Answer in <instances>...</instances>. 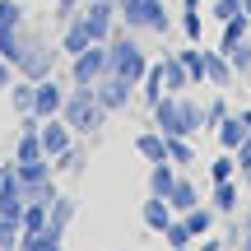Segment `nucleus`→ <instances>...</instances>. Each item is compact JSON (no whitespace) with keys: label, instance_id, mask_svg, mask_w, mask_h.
I'll list each match as a JSON object with an SVG mask.
<instances>
[{"label":"nucleus","instance_id":"obj_1","mask_svg":"<svg viewBox=\"0 0 251 251\" xmlns=\"http://www.w3.org/2000/svg\"><path fill=\"white\" fill-rule=\"evenodd\" d=\"M149 126L163 130V135H186V140H196V135L205 130V102L191 98V89L186 93H163L149 107Z\"/></svg>","mask_w":251,"mask_h":251},{"label":"nucleus","instance_id":"obj_2","mask_svg":"<svg viewBox=\"0 0 251 251\" xmlns=\"http://www.w3.org/2000/svg\"><path fill=\"white\" fill-rule=\"evenodd\" d=\"M61 121L70 126L79 140H98L102 126H107V107L98 102L93 84H70L65 89V107H61Z\"/></svg>","mask_w":251,"mask_h":251},{"label":"nucleus","instance_id":"obj_3","mask_svg":"<svg viewBox=\"0 0 251 251\" xmlns=\"http://www.w3.org/2000/svg\"><path fill=\"white\" fill-rule=\"evenodd\" d=\"M117 24L130 28V33L168 37L172 33V9L163 0H117Z\"/></svg>","mask_w":251,"mask_h":251},{"label":"nucleus","instance_id":"obj_4","mask_svg":"<svg viewBox=\"0 0 251 251\" xmlns=\"http://www.w3.org/2000/svg\"><path fill=\"white\" fill-rule=\"evenodd\" d=\"M56 65H61V47L47 42L33 24H24V56H19V75L37 84V79H47V75H56Z\"/></svg>","mask_w":251,"mask_h":251},{"label":"nucleus","instance_id":"obj_5","mask_svg":"<svg viewBox=\"0 0 251 251\" xmlns=\"http://www.w3.org/2000/svg\"><path fill=\"white\" fill-rule=\"evenodd\" d=\"M107 75V42H89L79 56H70V84H98Z\"/></svg>","mask_w":251,"mask_h":251},{"label":"nucleus","instance_id":"obj_6","mask_svg":"<svg viewBox=\"0 0 251 251\" xmlns=\"http://www.w3.org/2000/svg\"><path fill=\"white\" fill-rule=\"evenodd\" d=\"M93 93H98V102L107 107V117H117V112H126V107H130L135 98H140V89H135L130 79H121V75H112V70L102 75L98 84H93Z\"/></svg>","mask_w":251,"mask_h":251},{"label":"nucleus","instance_id":"obj_7","mask_svg":"<svg viewBox=\"0 0 251 251\" xmlns=\"http://www.w3.org/2000/svg\"><path fill=\"white\" fill-rule=\"evenodd\" d=\"M79 19H84V28H89L93 42H107V37L117 33V5H112V0H84Z\"/></svg>","mask_w":251,"mask_h":251},{"label":"nucleus","instance_id":"obj_8","mask_svg":"<svg viewBox=\"0 0 251 251\" xmlns=\"http://www.w3.org/2000/svg\"><path fill=\"white\" fill-rule=\"evenodd\" d=\"M65 107V84L56 79V75H47V79H37V93H33V117H61Z\"/></svg>","mask_w":251,"mask_h":251},{"label":"nucleus","instance_id":"obj_9","mask_svg":"<svg viewBox=\"0 0 251 251\" xmlns=\"http://www.w3.org/2000/svg\"><path fill=\"white\" fill-rule=\"evenodd\" d=\"M209 205H214L219 219H237V209H242V181H237V177L209 181Z\"/></svg>","mask_w":251,"mask_h":251},{"label":"nucleus","instance_id":"obj_10","mask_svg":"<svg viewBox=\"0 0 251 251\" xmlns=\"http://www.w3.org/2000/svg\"><path fill=\"white\" fill-rule=\"evenodd\" d=\"M205 84L209 89H224V93L237 84V70H233V61H228V51H219V47L209 51L205 47Z\"/></svg>","mask_w":251,"mask_h":251},{"label":"nucleus","instance_id":"obj_11","mask_svg":"<svg viewBox=\"0 0 251 251\" xmlns=\"http://www.w3.org/2000/svg\"><path fill=\"white\" fill-rule=\"evenodd\" d=\"M37 135H42V153H47V158H56L61 149H70V144L79 140V135H75V130H70V126H65L61 117H47Z\"/></svg>","mask_w":251,"mask_h":251},{"label":"nucleus","instance_id":"obj_12","mask_svg":"<svg viewBox=\"0 0 251 251\" xmlns=\"http://www.w3.org/2000/svg\"><path fill=\"white\" fill-rule=\"evenodd\" d=\"M172 219H177V214H172L168 196H144V205H140V224H144V233H163Z\"/></svg>","mask_w":251,"mask_h":251},{"label":"nucleus","instance_id":"obj_13","mask_svg":"<svg viewBox=\"0 0 251 251\" xmlns=\"http://www.w3.org/2000/svg\"><path fill=\"white\" fill-rule=\"evenodd\" d=\"M75 214H79V200H75V196H65V191H56V200L47 205V228L65 237V228L75 224Z\"/></svg>","mask_w":251,"mask_h":251},{"label":"nucleus","instance_id":"obj_14","mask_svg":"<svg viewBox=\"0 0 251 251\" xmlns=\"http://www.w3.org/2000/svg\"><path fill=\"white\" fill-rule=\"evenodd\" d=\"M51 168H56V177H84V168H89V144L75 140L70 149H61L51 158Z\"/></svg>","mask_w":251,"mask_h":251},{"label":"nucleus","instance_id":"obj_15","mask_svg":"<svg viewBox=\"0 0 251 251\" xmlns=\"http://www.w3.org/2000/svg\"><path fill=\"white\" fill-rule=\"evenodd\" d=\"M200 186L186 177V172H177V181H172V191H168V205H172V214H186V209H196L200 205Z\"/></svg>","mask_w":251,"mask_h":251},{"label":"nucleus","instance_id":"obj_16","mask_svg":"<svg viewBox=\"0 0 251 251\" xmlns=\"http://www.w3.org/2000/svg\"><path fill=\"white\" fill-rule=\"evenodd\" d=\"M135 153H140L144 163H163L168 158V135L153 130V126H144V130L135 135Z\"/></svg>","mask_w":251,"mask_h":251},{"label":"nucleus","instance_id":"obj_17","mask_svg":"<svg viewBox=\"0 0 251 251\" xmlns=\"http://www.w3.org/2000/svg\"><path fill=\"white\" fill-rule=\"evenodd\" d=\"M89 42H93V37H89V28H84V19L75 14L70 24L61 28V42H56V47H61V56H65V61H70V56H79V51H84V47H89Z\"/></svg>","mask_w":251,"mask_h":251},{"label":"nucleus","instance_id":"obj_18","mask_svg":"<svg viewBox=\"0 0 251 251\" xmlns=\"http://www.w3.org/2000/svg\"><path fill=\"white\" fill-rule=\"evenodd\" d=\"M214 140H219V149H228V153H233L237 144L247 140V121L237 117V112H228V117H224V121L214 126Z\"/></svg>","mask_w":251,"mask_h":251},{"label":"nucleus","instance_id":"obj_19","mask_svg":"<svg viewBox=\"0 0 251 251\" xmlns=\"http://www.w3.org/2000/svg\"><path fill=\"white\" fill-rule=\"evenodd\" d=\"M163 89H168V93H186L191 89V75H186V65H181L177 51L163 56Z\"/></svg>","mask_w":251,"mask_h":251},{"label":"nucleus","instance_id":"obj_20","mask_svg":"<svg viewBox=\"0 0 251 251\" xmlns=\"http://www.w3.org/2000/svg\"><path fill=\"white\" fill-rule=\"evenodd\" d=\"M181 224L191 228V237H205V233H214L219 214H214V205H209V200H200L196 209H186V214H181Z\"/></svg>","mask_w":251,"mask_h":251},{"label":"nucleus","instance_id":"obj_21","mask_svg":"<svg viewBox=\"0 0 251 251\" xmlns=\"http://www.w3.org/2000/svg\"><path fill=\"white\" fill-rule=\"evenodd\" d=\"M163 93H168V89H163V56H158V61H149V70H144V79H140V102L153 107Z\"/></svg>","mask_w":251,"mask_h":251},{"label":"nucleus","instance_id":"obj_22","mask_svg":"<svg viewBox=\"0 0 251 251\" xmlns=\"http://www.w3.org/2000/svg\"><path fill=\"white\" fill-rule=\"evenodd\" d=\"M177 56H181V65H186V75H191V89H205V47L186 42Z\"/></svg>","mask_w":251,"mask_h":251},{"label":"nucleus","instance_id":"obj_23","mask_svg":"<svg viewBox=\"0 0 251 251\" xmlns=\"http://www.w3.org/2000/svg\"><path fill=\"white\" fill-rule=\"evenodd\" d=\"M33 93H37V84L19 75V79H14V84L5 89V98H9V112H14V117H24V112H33Z\"/></svg>","mask_w":251,"mask_h":251},{"label":"nucleus","instance_id":"obj_24","mask_svg":"<svg viewBox=\"0 0 251 251\" xmlns=\"http://www.w3.org/2000/svg\"><path fill=\"white\" fill-rule=\"evenodd\" d=\"M242 37H251V19L247 14H233L219 24V51H228V47H237Z\"/></svg>","mask_w":251,"mask_h":251},{"label":"nucleus","instance_id":"obj_25","mask_svg":"<svg viewBox=\"0 0 251 251\" xmlns=\"http://www.w3.org/2000/svg\"><path fill=\"white\" fill-rule=\"evenodd\" d=\"M172 181H177V168H172L168 158H163V163H149V181H144V191H149V196H168Z\"/></svg>","mask_w":251,"mask_h":251},{"label":"nucleus","instance_id":"obj_26","mask_svg":"<svg viewBox=\"0 0 251 251\" xmlns=\"http://www.w3.org/2000/svg\"><path fill=\"white\" fill-rule=\"evenodd\" d=\"M168 163L177 172H186L191 163H196V144H191L186 135H168Z\"/></svg>","mask_w":251,"mask_h":251},{"label":"nucleus","instance_id":"obj_27","mask_svg":"<svg viewBox=\"0 0 251 251\" xmlns=\"http://www.w3.org/2000/svg\"><path fill=\"white\" fill-rule=\"evenodd\" d=\"M19 168V186H37V181H47V177H56V168H51V158H33V163H14Z\"/></svg>","mask_w":251,"mask_h":251},{"label":"nucleus","instance_id":"obj_28","mask_svg":"<svg viewBox=\"0 0 251 251\" xmlns=\"http://www.w3.org/2000/svg\"><path fill=\"white\" fill-rule=\"evenodd\" d=\"M28 24V9L19 5V0H0V33H9V28H24Z\"/></svg>","mask_w":251,"mask_h":251},{"label":"nucleus","instance_id":"obj_29","mask_svg":"<svg viewBox=\"0 0 251 251\" xmlns=\"http://www.w3.org/2000/svg\"><path fill=\"white\" fill-rule=\"evenodd\" d=\"M228 177H237V153L219 149L214 163H209V181H228Z\"/></svg>","mask_w":251,"mask_h":251},{"label":"nucleus","instance_id":"obj_30","mask_svg":"<svg viewBox=\"0 0 251 251\" xmlns=\"http://www.w3.org/2000/svg\"><path fill=\"white\" fill-rule=\"evenodd\" d=\"M158 237H163V242H168L172 251H177V247H191V242H196V237H191V228H186V224H181V214H177V219H172V224H168V228H163V233H158Z\"/></svg>","mask_w":251,"mask_h":251},{"label":"nucleus","instance_id":"obj_31","mask_svg":"<svg viewBox=\"0 0 251 251\" xmlns=\"http://www.w3.org/2000/svg\"><path fill=\"white\" fill-rule=\"evenodd\" d=\"M228 61H233L237 79H247V75H251V37H242L237 47H228Z\"/></svg>","mask_w":251,"mask_h":251},{"label":"nucleus","instance_id":"obj_32","mask_svg":"<svg viewBox=\"0 0 251 251\" xmlns=\"http://www.w3.org/2000/svg\"><path fill=\"white\" fill-rule=\"evenodd\" d=\"M181 37L186 42H200L205 37V14L200 9H181Z\"/></svg>","mask_w":251,"mask_h":251},{"label":"nucleus","instance_id":"obj_33","mask_svg":"<svg viewBox=\"0 0 251 251\" xmlns=\"http://www.w3.org/2000/svg\"><path fill=\"white\" fill-rule=\"evenodd\" d=\"M19 224H24V233H42V228H47V205L28 200V205H24V219H19Z\"/></svg>","mask_w":251,"mask_h":251},{"label":"nucleus","instance_id":"obj_34","mask_svg":"<svg viewBox=\"0 0 251 251\" xmlns=\"http://www.w3.org/2000/svg\"><path fill=\"white\" fill-rule=\"evenodd\" d=\"M19 237H24V224H19V219H9V214H0V251H14Z\"/></svg>","mask_w":251,"mask_h":251},{"label":"nucleus","instance_id":"obj_35","mask_svg":"<svg viewBox=\"0 0 251 251\" xmlns=\"http://www.w3.org/2000/svg\"><path fill=\"white\" fill-rule=\"evenodd\" d=\"M224 117H228V98H224V89H214V98L205 102V130H214Z\"/></svg>","mask_w":251,"mask_h":251},{"label":"nucleus","instance_id":"obj_36","mask_svg":"<svg viewBox=\"0 0 251 251\" xmlns=\"http://www.w3.org/2000/svg\"><path fill=\"white\" fill-rule=\"evenodd\" d=\"M233 14H242V0H214V5H209V19H214V24H224V19H233Z\"/></svg>","mask_w":251,"mask_h":251},{"label":"nucleus","instance_id":"obj_37","mask_svg":"<svg viewBox=\"0 0 251 251\" xmlns=\"http://www.w3.org/2000/svg\"><path fill=\"white\" fill-rule=\"evenodd\" d=\"M196 251H233L224 242V237H214V233H205V237H196Z\"/></svg>","mask_w":251,"mask_h":251},{"label":"nucleus","instance_id":"obj_38","mask_svg":"<svg viewBox=\"0 0 251 251\" xmlns=\"http://www.w3.org/2000/svg\"><path fill=\"white\" fill-rule=\"evenodd\" d=\"M233 153H237V172H242V168H251V130H247V140L237 144Z\"/></svg>","mask_w":251,"mask_h":251},{"label":"nucleus","instance_id":"obj_39","mask_svg":"<svg viewBox=\"0 0 251 251\" xmlns=\"http://www.w3.org/2000/svg\"><path fill=\"white\" fill-rule=\"evenodd\" d=\"M14 79H19V70H14V65L5 61V56H0V93H5V89H9Z\"/></svg>","mask_w":251,"mask_h":251},{"label":"nucleus","instance_id":"obj_40","mask_svg":"<svg viewBox=\"0 0 251 251\" xmlns=\"http://www.w3.org/2000/svg\"><path fill=\"white\" fill-rule=\"evenodd\" d=\"M237 251H251V228H242V237H237Z\"/></svg>","mask_w":251,"mask_h":251},{"label":"nucleus","instance_id":"obj_41","mask_svg":"<svg viewBox=\"0 0 251 251\" xmlns=\"http://www.w3.org/2000/svg\"><path fill=\"white\" fill-rule=\"evenodd\" d=\"M237 117H242V121H247V130H251V107H242V112H237Z\"/></svg>","mask_w":251,"mask_h":251},{"label":"nucleus","instance_id":"obj_42","mask_svg":"<svg viewBox=\"0 0 251 251\" xmlns=\"http://www.w3.org/2000/svg\"><path fill=\"white\" fill-rule=\"evenodd\" d=\"M56 5H75V9H79V5H84V0H56Z\"/></svg>","mask_w":251,"mask_h":251},{"label":"nucleus","instance_id":"obj_43","mask_svg":"<svg viewBox=\"0 0 251 251\" xmlns=\"http://www.w3.org/2000/svg\"><path fill=\"white\" fill-rule=\"evenodd\" d=\"M242 14H247V19H251V0H242Z\"/></svg>","mask_w":251,"mask_h":251},{"label":"nucleus","instance_id":"obj_44","mask_svg":"<svg viewBox=\"0 0 251 251\" xmlns=\"http://www.w3.org/2000/svg\"><path fill=\"white\" fill-rule=\"evenodd\" d=\"M177 251H191V247H177Z\"/></svg>","mask_w":251,"mask_h":251},{"label":"nucleus","instance_id":"obj_45","mask_svg":"<svg viewBox=\"0 0 251 251\" xmlns=\"http://www.w3.org/2000/svg\"><path fill=\"white\" fill-rule=\"evenodd\" d=\"M112 5H117V0H112Z\"/></svg>","mask_w":251,"mask_h":251}]
</instances>
